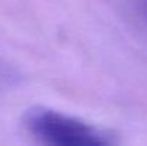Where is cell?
<instances>
[{
    "label": "cell",
    "mask_w": 147,
    "mask_h": 146,
    "mask_svg": "<svg viewBox=\"0 0 147 146\" xmlns=\"http://www.w3.org/2000/svg\"><path fill=\"white\" fill-rule=\"evenodd\" d=\"M23 126L33 138L50 145L101 146L113 142L109 132L43 106H34L24 112Z\"/></svg>",
    "instance_id": "cell-1"
},
{
    "label": "cell",
    "mask_w": 147,
    "mask_h": 146,
    "mask_svg": "<svg viewBox=\"0 0 147 146\" xmlns=\"http://www.w3.org/2000/svg\"><path fill=\"white\" fill-rule=\"evenodd\" d=\"M139 12L142 17L147 22V0H139Z\"/></svg>",
    "instance_id": "cell-2"
}]
</instances>
